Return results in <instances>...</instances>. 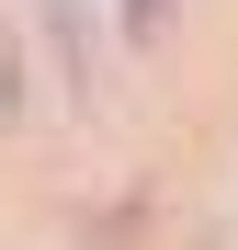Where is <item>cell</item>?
I'll return each instance as SVG.
<instances>
[{
	"instance_id": "obj_1",
	"label": "cell",
	"mask_w": 238,
	"mask_h": 250,
	"mask_svg": "<svg viewBox=\"0 0 238 250\" xmlns=\"http://www.w3.org/2000/svg\"><path fill=\"white\" fill-rule=\"evenodd\" d=\"M12 125H23V34L0 23V137H12Z\"/></svg>"
},
{
	"instance_id": "obj_2",
	"label": "cell",
	"mask_w": 238,
	"mask_h": 250,
	"mask_svg": "<svg viewBox=\"0 0 238 250\" xmlns=\"http://www.w3.org/2000/svg\"><path fill=\"white\" fill-rule=\"evenodd\" d=\"M57 12V46H68V80H91V34H79V0H46Z\"/></svg>"
},
{
	"instance_id": "obj_3",
	"label": "cell",
	"mask_w": 238,
	"mask_h": 250,
	"mask_svg": "<svg viewBox=\"0 0 238 250\" xmlns=\"http://www.w3.org/2000/svg\"><path fill=\"white\" fill-rule=\"evenodd\" d=\"M125 23H136V34H159V0H125Z\"/></svg>"
}]
</instances>
